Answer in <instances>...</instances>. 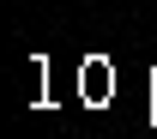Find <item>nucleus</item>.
I'll list each match as a JSON object with an SVG mask.
<instances>
[]
</instances>
